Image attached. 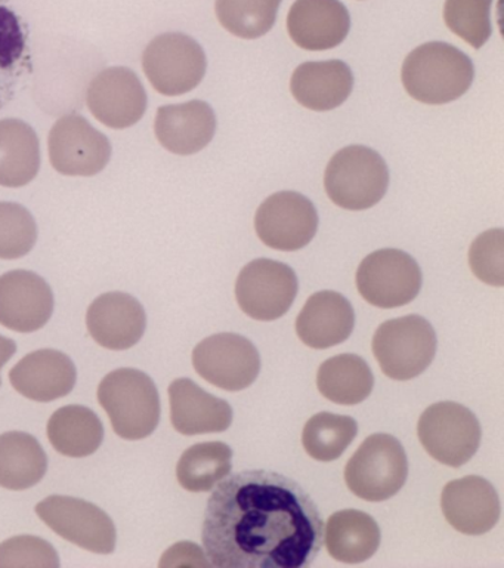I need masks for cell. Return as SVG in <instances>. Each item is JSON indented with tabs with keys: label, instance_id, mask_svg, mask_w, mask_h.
Masks as SVG:
<instances>
[{
	"label": "cell",
	"instance_id": "5bb4252c",
	"mask_svg": "<svg viewBox=\"0 0 504 568\" xmlns=\"http://www.w3.org/2000/svg\"><path fill=\"white\" fill-rule=\"evenodd\" d=\"M48 146L52 166L68 176H94L112 158L109 138L78 114L56 120Z\"/></svg>",
	"mask_w": 504,
	"mask_h": 568
},
{
	"label": "cell",
	"instance_id": "d4e9b609",
	"mask_svg": "<svg viewBox=\"0 0 504 568\" xmlns=\"http://www.w3.org/2000/svg\"><path fill=\"white\" fill-rule=\"evenodd\" d=\"M322 541L336 561L360 564L379 549L380 528L369 514L356 509L339 510L327 519Z\"/></svg>",
	"mask_w": 504,
	"mask_h": 568
},
{
	"label": "cell",
	"instance_id": "f35d334b",
	"mask_svg": "<svg viewBox=\"0 0 504 568\" xmlns=\"http://www.w3.org/2000/svg\"><path fill=\"white\" fill-rule=\"evenodd\" d=\"M17 353V344L12 339L0 335V371Z\"/></svg>",
	"mask_w": 504,
	"mask_h": 568
},
{
	"label": "cell",
	"instance_id": "8992f818",
	"mask_svg": "<svg viewBox=\"0 0 504 568\" xmlns=\"http://www.w3.org/2000/svg\"><path fill=\"white\" fill-rule=\"evenodd\" d=\"M371 348L384 375L410 381L422 375L435 358L436 333L426 318L405 315L380 324Z\"/></svg>",
	"mask_w": 504,
	"mask_h": 568
},
{
	"label": "cell",
	"instance_id": "7a4b0ae2",
	"mask_svg": "<svg viewBox=\"0 0 504 568\" xmlns=\"http://www.w3.org/2000/svg\"><path fill=\"white\" fill-rule=\"evenodd\" d=\"M475 67L471 58L453 44L428 42L409 53L401 79L413 100L429 105L449 104L472 87Z\"/></svg>",
	"mask_w": 504,
	"mask_h": 568
},
{
	"label": "cell",
	"instance_id": "3957f363",
	"mask_svg": "<svg viewBox=\"0 0 504 568\" xmlns=\"http://www.w3.org/2000/svg\"><path fill=\"white\" fill-rule=\"evenodd\" d=\"M99 402L112 420L114 433L138 442L150 437L161 422V397L147 373L117 368L101 381Z\"/></svg>",
	"mask_w": 504,
	"mask_h": 568
},
{
	"label": "cell",
	"instance_id": "ffe728a7",
	"mask_svg": "<svg viewBox=\"0 0 504 568\" xmlns=\"http://www.w3.org/2000/svg\"><path fill=\"white\" fill-rule=\"evenodd\" d=\"M78 372L72 358L61 351L39 349L12 367L10 381L16 390L38 403L54 402L72 393Z\"/></svg>",
	"mask_w": 504,
	"mask_h": 568
},
{
	"label": "cell",
	"instance_id": "cb8c5ba5",
	"mask_svg": "<svg viewBox=\"0 0 504 568\" xmlns=\"http://www.w3.org/2000/svg\"><path fill=\"white\" fill-rule=\"evenodd\" d=\"M291 95L313 111L338 109L353 89V73L347 62L339 60L304 62L291 75Z\"/></svg>",
	"mask_w": 504,
	"mask_h": 568
},
{
	"label": "cell",
	"instance_id": "44dd1931",
	"mask_svg": "<svg viewBox=\"0 0 504 568\" xmlns=\"http://www.w3.org/2000/svg\"><path fill=\"white\" fill-rule=\"evenodd\" d=\"M154 132L171 153L192 155L209 145L216 132L214 109L205 101L163 105L157 110Z\"/></svg>",
	"mask_w": 504,
	"mask_h": 568
},
{
	"label": "cell",
	"instance_id": "603a6c76",
	"mask_svg": "<svg viewBox=\"0 0 504 568\" xmlns=\"http://www.w3.org/2000/svg\"><path fill=\"white\" fill-rule=\"evenodd\" d=\"M169 399L172 425L179 434L224 433L233 424L232 406L187 377L172 382Z\"/></svg>",
	"mask_w": 504,
	"mask_h": 568
},
{
	"label": "cell",
	"instance_id": "8d00e7d4",
	"mask_svg": "<svg viewBox=\"0 0 504 568\" xmlns=\"http://www.w3.org/2000/svg\"><path fill=\"white\" fill-rule=\"evenodd\" d=\"M59 568L60 558L50 541L37 536L11 537L0 544V568Z\"/></svg>",
	"mask_w": 504,
	"mask_h": 568
},
{
	"label": "cell",
	"instance_id": "4316f807",
	"mask_svg": "<svg viewBox=\"0 0 504 568\" xmlns=\"http://www.w3.org/2000/svg\"><path fill=\"white\" fill-rule=\"evenodd\" d=\"M48 456L33 435L11 430L0 435V487L25 490L45 477Z\"/></svg>",
	"mask_w": 504,
	"mask_h": 568
},
{
	"label": "cell",
	"instance_id": "2e32d148",
	"mask_svg": "<svg viewBox=\"0 0 504 568\" xmlns=\"http://www.w3.org/2000/svg\"><path fill=\"white\" fill-rule=\"evenodd\" d=\"M54 313V293L41 275L16 270L0 275V324L32 333L45 327Z\"/></svg>",
	"mask_w": 504,
	"mask_h": 568
},
{
	"label": "cell",
	"instance_id": "d590c367",
	"mask_svg": "<svg viewBox=\"0 0 504 568\" xmlns=\"http://www.w3.org/2000/svg\"><path fill=\"white\" fill-rule=\"evenodd\" d=\"M24 51L25 39L19 18L10 9L0 7V100L19 75Z\"/></svg>",
	"mask_w": 504,
	"mask_h": 568
},
{
	"label": "cell",
	"instance_id": "8fae6325",
	"mask_svg": "<svg viewBox=\"0 0 504 568\" xmlns=\"http://www.w3.org/2000/svg\"><path fill=\"white\" fill-rule=\"evenodd\" d=\"M298 277L289 265L272 260L249 262L238 274L236 297L243 313L274 322L290 310L298 295Z\"/></svg>",
	"mask_w": 504,
	"mask_h": 568
},
{
	"label": "cell",
	"instance_id": "52a82bcc",
	"mask_svg": "<svg viewBox=\"0 0 504 568\" xmlns=\"http://www.w3.org/2000/svg\"><path fill=\"white\" fill-rule=\"evenodd\" d=\"M418 434L424 450L451 468L467 464L480 448L482 437L477 417L453 402L429 406L420 416Z\"/></svg>",
	"mask_w": 504,
	"mask_h": 568
},
{
	"label": "cell",
	"instance_id": "e0dca14e",
	"mask_svg": "<svg viewBox=\"0 0 504 568\" xmlns=\"http://www.w3.org/2000/svg\"><path fill=\"white\" fill-rule=\"evenodd\" d=\"M92 339L112 351L138 344L147 328V315L140 301L123 292H109L92 302L86 314Z\"/></svg>",
	"mask_w": 504,
	"mask_h": 568
},
{
	"label": "cell",
	"instance_id": "ac0fdd59",
	"mask_svg": "<svg viewBox=\"0 0 504 568\" xmlns=\"http://www.w3.org/2000/svg\"><path fill=\"white\" fill-rule=\"evenodd\" d=\"M441 508L450 526L469 536L485 535L500 518L497 491L493 484L476 475L446 484Z\"/></svg>",
	"mask_w": 504,
	"mask_h": 568
},
{
	"label": "cell",
	"instance_id": "30bf717a",
	"mask_svg": "<svg viewBox=\"0 0 504 568\" xmlns=\"http://www.w3.org/2000/svg\"><path fill=\"white\" fill-rule=\"evenodd\" d=\"M34 510L48 527L73 545L103 555L113 554L116 549L117 532L113 519L91 501L50 496Z\"/></svg>",
	"mask_w": 504,
	"mask_h": 568
},
{
	"label": "cell",
	"instance_id": "4fadbf2b",
	"mask_svg": "<svg viewBox=\"0 0 504 568\" xmlns=\"http://www.w3.org/2000/svg\"><path fill=\"white\" fill-rule=\"evenodd\" d=\"M260 242L276 251L295 252L312 242L318 230L316 206L304 194L280 191L260 204L255 216Z\"/></svg>",
	"mask_w": 504,
	"mask_h": 568
},
{
	"label": "cell",
	"instance_id": "484cf974",
	"mask_svg": "<svg viewBox=\"0 0 504 568\" xmlns=\"http://www.w3.org/2000/svg\"><path fill=\"white\" fill-rule=\"evenodd\" d=\"M41 168L37 132L19 119L0 120V185L19 189L30 184Z\"/></svg>",
	"mask_w": 504,
	"mask_h": 568
},
{
	"label": "cell",
	"instance_id": "9a60e30c",
	"mask_svg": "<svg viewBox=\"0 0 504 568\" xmlns=\"http://www.w3.org/2000/svg\"><path fill=\"white\" fill-rule=\"evenodd\" d=\"M86 102L99 122L113 129H126L143 119L147 92L134 71L110 67L92 79Z\"/></svg>",
	"mask_w": 504,
	"mask_h": 568
},
{
	"label": "cell",
	"instance_id": "74e56055",
	"mask_svg": "<svg viewBox=\"0 0 504 568\" xmlns=\"http://www.w3.org/2000/svg\"><path fill=\"white\" fill-rule=\"evenodd\" d=\"M172 566L209 567L210 562L196 544H192V541H181V544L172 546V548L166 550L165 555H163L161 567Z\"/></svg>",
	"mask_w": 504,
	"mask_h": 568
},
{
	"label": "cell",
	"instance_id": "f546056e",
	"mask_svg": "<svg viewBox=\"0 0 504 568\" xmlns=\"http://www.w3.org/2000/svg\"><path fill=\"white\" fill-rule=\"evenodd\" d=\"M233 450L220 442L187 448L176 465L179 486L192 493L209 491L232 474Z\"/></svg>",
	"mask_w": 504,
	"mask_h": 568
},
{
	"label": "cell",
	"instance_id": "5b68a950",
	"mask_svg": "<svg viewBox=\"0 0 504 568\" xmlns=\"http://www.w3.org/2000/svg\"><path fill=\"white\" fill-rule=\"evenodd\" d=\"M409 477V460L402 444L389 434H373L344 466L349 490L367 501L391 499Z\"/></svg>",
	"mask_w": 504,
	"mask_h": 568
},
{
	"label": "cell",
	"instance_id": "277c9868",
	"mask_svg": "<svg viewBox=\"0 0 504 568\" xmlns=\"http://www.w3.org/2000/svg\"><path fill=\"white\" fill-rule=\"evenodd\" d=\"M388 186V164L369 146H344L327 164L326 193L331 202L347 211L376 206L387 194Z\"/></svg>",
	"mask_w": 504,
	"mask_h": 568
},
{
	"label": "cell",
	"instance_id": "7402d4cb",
	"mask_svg": "<svg viewBox=\"0 0 504 568\" xmlns=\"http://www.w3.org/2000/svg\"><path fill=\"white\" fill-rule=\"evenodd\" d=\"M356 326L351 302L333 291L309 296L296 318V333L309 348L327 349L347 341Z\"/></svg>",
	"mask_w": 504,
	"mask_h": 568
},
{
	"label": "cell",
	"instance_id": "6da1fadb",
	"mask_svg": "<svg viewBox=\"0 0 504 568\" xmlns=\"http://www.w3.org/2000/svg\"><path fill=\"white\" fill-rule=\"evenodd\" d=\"M316 501L286 475L247 469L220 483L207 500L202 540L218 568H307L322 548Z\"/></svg>",
	"mask_w": 504,
	"mask_h": 568
},
{
	"label": "cell",
	"instance_id": "1f68e13d",
	"mask_svg": "<svg viewBox=\"0 0 504 568\" xmlns=\"http://www.w3.org/2000/svg\"><path fill=\"white\" fill-rule=\"evenodd\" d=\"M281 0H216L220 26L241 39H258L276 24Z\"/></svg>",
	"mask_w": 504,
	"mask_h": 568
},
{
	"label": "cell",
	"instance_id": "f1b7e54d",
	"mask_svg": "<svg viewBox=\"0 0 504 568\" xmlns=\"http://www.w3.org/2000/svg\"><path fill=\"white\" fill-rule=\"evenodd\" d=\"M317 386L322 397L330 402L353 406L369 397L374 377L364 358L356 354H342L321 364L317 373Z\"/></svg>",
	"mask_w": 504,
	"mask_h": 568
},
{
	"label": "cell",
	"instance_id": "7c38bea8",
	"mask_svg": "<svg viewBox=\"0 0 504 568\" xmlns=\"http://www.w3.org/2000/svg\"><path fill=\"white\" fill-rule=\"evenodd\" d=\"M198 375L225 390L249 388L259 376L260 355L247 337L237 333H218L206 337L193 351Z\"/></svg>",
	"mask_w": 504,
	"mask_h": 568
},
{
	"label": "cell",
	"instance_id": "d6a6232c",
	"mask_svg": "<svg viewBox=\"0 0 504 568\" xmlns=\"http://www.w3.org/2000/svg\"><path fill=\"white\" fill-rule=\"evenodd\" d=\"M491 7L493 0H445V24L464 42L480 49L493 34Z\"/></svg>",
	"mask_w": 504,
	"mask_h": 568
},
{
	"label": "cell",
	"instance_id": "836d02e7",
	"mask_svg": "<svg viewBox=\"0 0 504 568\" xmlns=\"http://www.w3.org/2000/svg\"><path fill=\"white\" fill-rule=\"evenodd\" d=\"M38 225L32 213L19 203L0 202V260H19L32 251Z\"/></svg>",
	"mask_w": 504,
	"mask_h": 568
},
{
	"label": "cell",
	"instance_id": "ba28073f",
	"mask_svg": "<svg viewBox=\"0 0 504 568\" xmlns=\"http://www.w3.org/2000/svg\"><path fill=\"white\" fill-rule=\"evenodd\" d=\"M145 75L158 93L178 97L192 92L205 78L207 61L200 44L184 33H165L143 53Z\"/></svg>",
	"mask_w": 504,
	"mask_h": 568
},
{
	"label": "cell",
	"instance_id": "9c48e42d",
	"mask_svg": "<svg viewBox=\"0 0 504 568\" xmlns=\"http://www.w3.org/2000/svg\"><path fill=\"white\" fill-rule=\"evenodd\" d=\"M422 270L400 248H380L364 257L357 271V287L370 305L398 308L410 304L422 288Z\"/></svg>",
	"mask_w": 504,
	"mask_h": 568
},
{
	"label": "cell",
	"instance_id": "4dcf8cb0",
	"mask_svg": "<svg viewBox=\"0 0 504 568\" xmlns=\"http://www.w3.org/2000/svg\"><path fill=\"white\" fill-rule=\"evenodd\" d=\"M357 433L358 425L352 417L321 412L305 425L302 444L312 459L331 462L343 455Z\"/></svg>",
	"mask_w": 504,
	"mask_h": 568
},
{
	"label": "cell",
	"instance_id": "83f0119b",
	"mask_svg": "<svg viewBox=\"0 0 504 568\" xmlns=\"http://www.w3.org/2000/svg\"><path fill=\"white\" fill-rule=\"evenodd\" d=\"M52 447L68 457H86L99 450L104 426L95 412L85 406H65L51 416L47 426Z\"/></svg>",
	"mask_w": 504,
	"mask_h": 568
},
{
	"label": "cell",
	"instance_id": "d6986e66",
	"mask_svg": "<svg viewBox=\"0 0 504 568\" xmlns=\"http://www.w3.org/2000/svg\"><path fill=\"white\" fill-rule=\"evenodd\" d=\"M351 30V16L340 0H296L287 31L299 48L327 51L339 47Z\"/></svg>",
	"mask_w": 504,
	"mask_h": 568
},
{
	"label": "cell",
	"instance_id": "e575fe53",
	"mask_svg": "<svg viewBox=\"0 0 504 568\" xmlns=\"http://www.w3.org/2000/svg\"><path fill=\"white\" fill-rule=\"evenodd\" d=\"M472 273L490 286H504V231L488 230L473 240L469 251Z\"/></svg>",
	"mask_w": 504,
	"mask_h": 568
}]
</instances>
